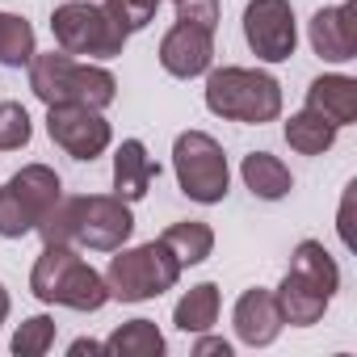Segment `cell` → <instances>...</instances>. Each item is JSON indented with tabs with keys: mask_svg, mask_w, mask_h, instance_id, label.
<instances>
[{
	"mask_svg": "<svg viewBox=\"0 0 357 357\" xmlns=\"http://www.w3.org/2000/svg\"><path fill=\"white\" fill-rule=\"evenodd\" d=\"M135 231L130 202L118 194H89L80 198V219H76V244L93 252H118Z\"/></svg>",
	"mask_w": 357,
	"mask_h": 357,
	"instance_id": "11",
	"label": "cell"
},
{
	"mask_svg": "<svg viewBox=\"0 0 357 357\" xmlns=\"http://www.w3.org/2000/svg\"><path fill=\"white\" fill-rule=\"evenodd\" d=\"M34 135V122L22 101H0V151H22Z\"/></svg>",
	"mask_w": 357,
	"mask_h": 357,
	"instance_id": "25",
	"label": "cell"
},
{
	"mask_svg": "<svg viewBox=\"0 0 357 357\" xmlns=\"http://www.w3.org/2000/svg\"><path fill=\"white\" fill-rule=\"evenodd\" d=\"M155 176H160V164L147 155L143 139H122V147L114 151V194L122 202H139L147 198Z\"/></svg>",
	"mask_w": 357,
	"mask_h": 357,
	"instance_id": "15",
	"label": "cell"
},
{
	"mask_svg": "<svg viewBox=\"0 0 357 357\" xmlns=\"http://www.w3.org/2000/svg\"><path fill=\"white\" fill-rule=\"evenodd\" d=\"M172 9H176V22H194L206 30L219 26V0H172Z\"/></svg>",
	"mask_w": 357,
	"mask_h": 357,
	"instance_id": "27",
	"label": "cell"
},
{
	"mask_svg": "<svg viewBox=\"0 0 357 357\" xmlns=\"http://www.w3.org/2000/svg\"><path fill=\"white\" fill-rule=\"evenodd\" d=\"M307 109L324 114L336 130L340 126H353L357 122V80L353 76H340V72L315 76L311 89H307Z\"/></svg>",
	"mask_w": 357,
	"mask_h": 357,
	"instance_id": "16",
	"label": "cell"
},
{
	"mask_svg": "<svg viewBox=\"0 0 357 357\" xmlns=\"http://www.w3.org/2000/svg\"><path fill=\"white\" fill-rule=\"evenodd\" d=\"M194 353H198V357H206V353H219V357H231V344H227L223 336H206V332H198V344H194Z\"/></svg>",
	"mask_w": 357,
	"mask_h": 357,
	"instance_id": "28",
	"label": "cell"
},
{
	"mask_svg": "<svg viewBox=\"0 0 357 357\" xmlns=\"http://www.w3.org/2000/svg\"><path fill=\"white\" fill-rule=\"evenodd\" d=\"M76 219H80V198H55V206L43 215V223L34 227L43 236V244H76Z\"/></svg>",
	"mask_w": 357,
	"mask_h": 357,
	"instance_id": "23",
	"label": "cell"
},
{
	"mask_svg": "<svg viewBox=\"0 0 357 357\" xmlns=\"http://www.w3.org/2000/svg\"><path fill=\"white\" fill-rule=\"evenodd\" d=\"M336 290H340V269H336L332 252L319 240H303L290 252V269H286L282 286L273 290V303L282 311V324L311 328L324 319Z\"/></svg>",
	"mask_w": 357,
	"mask_h": 357,
	"instance_id": "1",
	"label": "cell"
},
{
	"mask_svg": "<svg viewBox=\"0 0 357 357\" xmlns=\"http://www.w3.org/2000/svg\"><path fill=\"white\" fill-rule=\"evenodd\" d=\"M172 172H176V185H181V194L190 202L215 206V202L227 198V185H231L227 151L206 130H181L176 135V143H172Z\"/></svg>",
	"mask_w": 357,
	"mask_h": 357,
	"instance_id": "6",
	"label": "cell"
},
{
	"mask_svg": "<svg viewBox=\"0 0 357 357\" xmlns=\"http://www.w3.org/2000/svg\"><path fill=\"white\" fill-rule=\"evenodd\" d=\"M47 135L72 160H89V164L114 139V130L101 118V109H89V105H47Z\"/></svg>",
	"mask_w": 357,
	"mask_h": 357,
	"instance_id": "10",
	"label": "cell"
},
{
	"mask_svg": "<svg viewBox=\"0 0 357 357\" xmlns=\"http://www.w3.org/2000/svg\"><path fill=\"white\" fill-rule=\"evenodd\" d=\"M101 9L126 30V34H139L155 22V9H160V0H101Z\"/></svg>",
	"mask_w": 357,
	"mask_h": 357,
	"instance_id": "26",
	"label": "cell"
},
{
	"mask_svg": "<svg viewBox=\"0 0 357 357\" xmlns=\"http://www.w3.org/2000/svg\"><path fill=\"white\" fill-rule=\"evenodd\" d=\"M164 244H168V252L181 261V269H190V265H202L211 252H215V231L206 227V223H198V219H181V223H172V227H164V236H160Z\"/></svg>",
	"mask_w": 357,
	"mask_h": 357,
	"instance_id": "19",
	"label": "cell"
},
{
	"mask_svg": "<svg viewBox=\"0 0 357 357\" xmlns=\"http://www.w3.org/2000/svg\"><path fill=\"white\" fill-rule=\"evenodd\" d=\"M215 63V30L194 26V22H176L160 38V68L176 80H194L206 76Z\"/></svg>",
	"mask_w": 357,
	"mask_h": 357,
	"instance_id": "12",
	"label": "cell"
},
{
	"mask_svg": "<svg viewBox=\"0 0 357 357\" xmlns=\"http://www.w3.org/2000/svg\"><path fill=\"white\" fill-rule=\"evenodd\" d=\"M181 278V261L168 252L164 240H147L139 248H118V257L109 261L105 269V286H109V298L118 303H147V298H160L164 290L176 286Z\"/></svg>",
	"mask_w": 357,
	"mask_h": 357,
	"instance_id": "5",
	"label": "cell"
},
{
	"mask_svg": "<svg viewBox=\"0 0 357 357\" xmlns=\"http://www.w3.org/2000/svg\"><path fill=\"white\" fill-rule=\"evenodd\" d=\"M101 344H105V353H118V357H160L164 353V336L151 319H126Z\"/></svg>",
	"mask_w": 357,
	"mask_h": 357,
	"instance_id": "21",
	"label": "cell"
},
{
	"mask_svg": "<svg viewBox=\"0 0 357 357\" xmlns=\"http://www.w3.org/2000/svg\"><path fill=\"white\" fill-rule=\"evenodd\" d=\"M244 38L257 59L265 63H286L298 47V26L290 0H248L244 9Z\"/></svg>",
	"mask_w": 357,
	"mask_h": 357,
	"instance_id": "9",
	"label": "cell"
},
{
	"mask_svg": "<svg viewBox=\"0 0 357 357\" xmlns=\"http://www.w3.org/2000/svg\"><path fill=\"white\" fill-rule=\"evenodd\" d=\"M34 59V26L17 13H0V68H22Z\"/></svg>",
	"mask_w": 357,
	"mask_h": 357,
	"instance_id": "22",
	"label": "cell"
},
{
	"mask_svg": "<svg viewBox=\"0 0 357 357\" xmlns=\"http://www.w3.org/2000/svg\"><path fill=\"white\" fill-rule=\"evenodd\" d=\"M51 34L59 51L68 55H89V59H118L126 51V30L93 0H68L51 13Z\"/></svg>",
	"mask_w": 357,
	"mask_h": 357,
	"instance_id": "7",
	"label": "cell"
},
{
	"mask_svg": "<svg viewBox=\"0 0 357 357\" xmlns=\"http://www.w3.org/2000/svg\"><path fill=\"white\" fill-rule=\"evenodd\" d=\"M240 176H244V185L252 190V198H261V202H282L294 190L290 168L278 155H269V151H248L244 164H240Z\"/></svg>",
	"mask_w": 357,
	"mask_h": 357,
	"instance_id": "17",
	"label": "cell"
},
{
	"mask_svg": "<svg viewBox=\"0 0 357 357\" xmlns=\"http://www.w3.org/2000/svg\"><path fill=\"white\" fill-rule=\"evenodd\" d=\"M68 353H72V357H80V353H105V344H101V340H84V336H80V340H72V349H68Z\"/></svg>",
	"mask_w": 357,
	"mask_h": 357,
	"instance_id": "29",
	"label": "cell"
},
{
	"mask_svg": "<svg viewBox=\"0 0 357 357\" xmlns=\"http://www.w3.org/2000/svg\"><path fill=\"white\" fill-rule=\"evenodd\" d=\"M30 89L43 105H89L105 109L118 97V80L101 63H80L68 51H47L30 59Z\"/></svg>",
	"mask_w": 357,
	"mask_h": 357,
	"instance_id": "3",
	"label": "cell"
},
{
	"mask_svg": "<svg viewBox=\"0 0 357 357\" xmlns=\"http://www.w3.org/2000/svg\"><path fill=\"white\" fill-rule=\"evenodd\" d=\"M172 324L181 328V332H211L219 324V286L215 282H198L190 286L181 298H176L172 307Z\"/></svg>",
	"mask_w": 357,
	"mask_h": 357,
	"instance_id": "18",
	"label": "cell"
},
{
	"mask_svg": "<svg viewBox=\"0 0 357 357\" xmlns=\"http://www.w3.org/2000/svg\"><path fill=\"white\" fill-rule=\"evenodd\" d=\"M51 344H55V319L51 315H30L13 332V353L17 357H43Z\"/></svg>",
	"mask_w": 357,
	"mask_h": 357,
	"instance_id": "24",
	"label": "cell"
},
{
	"mask_svg": "<svg viewBox=\"0 0 357 357\" xmlns=\"http://www.w3.org/2000/svg\"><path fill=\"white\" fill-rule=\"evenodd\" d=\"M231 324H236V336L248 344V349H265V344H273L278 336H282V311H278V303H273V290H261V286H252V290H244L240 298H236V311H231Z\"/></svg>",
	"mask_w": 357,
	"mask_h": 357,
	"instance_id": "14",
	"label": "cell"
},
{
	"mask_svg": "<svg viewBox=\"0 0 357 357\" xmlns=\"http://www.w3.org/2000/svg\"><path fill=\"white\" fill-rule=\"evenodd\" d=\"M63 194L59 172L47 164H26L22 172H13L5 185H0V236L5 240H22L30 236L43 215L55 206V198Z\"/></svg>",
	"mask_w": 357,
	"mask_h": 357,
	"instance_id": "8",
	"label": "cell"
},
{
	"mask_svg": "<svg viewBox=\"0 0 357 357\" xmlns=\"http://www.w3.org/2000/svg\"><path fill=\"white\" fill-rule=\"evenodd\" d=\"M30 294L47 307H72V311H101L109 303L105 273H97L76 252V244H43L30 269Z\"/></svg>",
	"mask_w": 357,
	"mask_h": 357,
	"instance_id": "2",
	"label": "cell"
},
{
	"mask_svg": "<svg viewBox=\"0 0 357 357\" xmlns=\"http://www.w3.org/2000/svg\"><path fill=\"white\" fill-rule=\"evenodd\" d=\"M206 109L227 122L265 126L282 114V84L257 68H215L206 72Z\"/></svg>",
	"mask_w": 357,
	"mask_h": 357,
	"instance_id": "4",
	"label": "cell"
},
{
	"mask_svg": "<svg viewBox=\"0 0 357 357\" xmlns=\"http://www.w3.org/2000/svg\"><path fill=\"white\" fill-rule=\"evenodd\" d=\"M307 38H311V51L328 63H349L357 59V13L353 5H332V9H319L311 22H307Z\"/></svg>",
	"mask_w": 357,
	"mask_h": 357,
	"instance_id": "13",
	"label": "cell"
},
{
	"mask_svg": "<svg viewBox=\"0 0 357 357\" xmlns=\"http://www.w3.org/2000/svg\"><path fill=\"white\" fill-rule=\"evenodd\" d=\"M286 143L298 151V155H324L332 143H336V126L324 118V114H315V109H298V114H290V122H286Z\"/></svg>",
	"mask_w": 357,
	"mask_h": 357,
	"instance_id": "20",
	"label": "cell"
}]
</instances>
